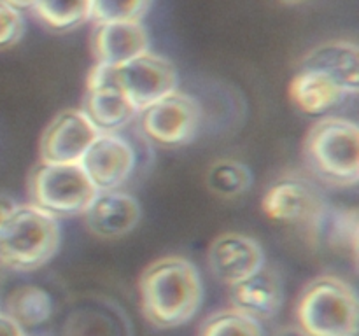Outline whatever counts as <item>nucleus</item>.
<instances>
[{
    "mask_svg": "<svg viewBox=\"0 0 359 336\" xmlns=\"http://www.w3.org/2000/svg\"><path fill=\"white\" fill-rule=\"evenodd\" d=\"M139 286L144 315L156 328L186 324L195 317L203 300L198 270L181 255H165L151 262Z\"/></svg>",
    "mask_w": 359,
    "mask_h": 336,
    "instance_id": "f257e3e1",
    "label": "nucleus"
},
{
    "mask_svg": "<svg viewBox=\"0 0 359 336\" xmlns=\"http://www.w3.org/2000/svg\"><path fill=\"white\" fill-rule=\"evenodd\" d=\"M62 230L56 217L34 203L18 205L0 226V268L30 272L51 261L60 248Z\"/></svg>",
    "mask_w": 359,
    "mask_h": 336,
    "instance_id": "f03ea898",
    "label": "nucleus"
},
{
    "mask_svg": "<svg viewBox=\"0 0 359 336\" xmlns=\"http://www.w3.org/2000/svg\"><path fill=\"white\" fill-rule=\"evenodd\" d=\"M356 290L339 276H319L305 287L298 303V324L311 336H349L358 332Z\"/></svg>",
    "mask_w": 359,
    "mask_h": 336,
    "instance_id": "7ed1b4c3",
    "label": "nucleus"
},
{
    "mask_svg": "<svg viewBox=\"0 0 359 336\" xmlns=\"http://www.w3.org/2000/svg\"><path fill=\"white\" fill-rule=\"evenodd\" d=\"M309 163L325 181L337 186L359 182V126L346 118L316 122L305 140Z\"/></svg>",
    "mask_w": 359,
    "mask_h": 336,
    "instance_id": "20e7f679",
    "label": "nucleus"
},
{
    "mask_svg": "<svg viewBox=\"0 0 359 336\" xmlns=\"http://www.w3.org/2000/svg\"><path fill=\"white\" fill-rule=\"evenodd\" d=\"M97 192L81 164L42 163L30 181L32 203L56 219L84 214Z\"/></svg>",
    "mask_w": 359,
    "mask_h": 336,
    "instance_id": "39448f33",
    "label": "nucleus"
},
{
    "mask_svg": "<svg viewBox=\"0 0 359 336\" xmlns=\"http://www.w3.org/2000/svg\"><path fill=\"white\" fill-rule=\"evenodd\" d=\"M114 83L137 112L177 91V72L167 58L147 51L132 62L114 66Z\"/></svg>",
    "mask_w": 359,
    "mask_h": 336,
    "instance_id": "423d86ee",
    "label": "nucleus"
},
{
    "mask_svg": "<svg viewBox=\"0 0 359 336\" xmlns=\"http://www.w3.org/2000/svg\"><path fill=\"white\" fill-rule=\"evenodd\" d=\"M139 114L144 135L167 147L188 144L196 135L200 125V107L196 100L179 91L161 98Z\"/></svg>",
    "mask_w": 359,
    "mask_h": 336,
    "instance_id": "0eeeda50",
    "label": "nucleus"
},
{
    "mask_svg": "<svg viewBox=\"0 0 359 336\" xmlns=\"http://www.w3.org/2000/svg\"><path fill=\"white\" fill-rule=\"evenodd\" d=\"M97 126L79 108L63 111L49 122L41 139V160L48 164H79L95 139Z\"/></svg>",
    "mask_w": 359,
    "mask_h": 336,
    "instance_id": "6e6552de",
    "label": "nucleus"
},
{
    "mask_svg": "<svg viewBox=\"0 0 359 336\" xmlns=\"http://www.w3.org/2000/svg\"><path fill=\"white\" fill-rule=\"evenodd\" d=\"M79 164L98 192L116 191L132 175L135 153L133 147L116 133H100Z\"/></svg>",
    "mask_w": 359,
    "mask_h": 336,
    "instance_id": "1a4fd4ad",
    "label": "nucleus"
},
{
    "mask_svg": "<svg viewBox=\"0 0 359 336\" xmlns=\"http://www.w3.org/2000/svg\"><path fill=\"white\" fill-rule=\"evenodd\" d=\"M209 266L219 282L233 287L265 268V254L255 238L228 231L210 244Z\"/></svg>",
    "mask_w": 359,
    "mask_h": 336,
    "instance_id": "9d476101",
    "label": "nucleus"
},
{
    "mask_svg": "<svg viewBox=\"0 0 359 336\" xmlns=\"http://www.w3.org/2000/svg\"><path fill=\"white\" fill-rule=\"evenodd\" d=\"M83 216L91 233L105 240H116L135 230L142 209L135 196L116 189L97 192Z\"/></svg>",
    "mask_w": 359,
    "mask_h": 336,
    "instance_id": "9b49d317",
    "label": "nucleus"
},
{
    "mask_svg": "<svg viewBox=\"0 0 359 336\" xmlns=\"http://www.w3.org/2000/svg\"><path fill=\"white\" fill-rule=\"evenodd\" d=\"M93 51L97 63L121 66L149 51V35L140 21L97 23Z\"/></svg>",
    "mask_w": 359,
    "mask_h": 336,
    "instance_id": "f8f14e48",
    "label": "nucleus"
},
{
    "mask_svg": "<svg viewBox=\"0 0 359 336\" xmlns=\"http://www.w3.org/2000/svg\"><path fill=\"white\" fill-rule=\"evenodd\" d=\"M231 308L262 324L276 317L283 304V284L276 273L262 268L251 279L231 287Z\"/></svg>",
    "mask_w": 359,
    "mask_h": 336,
    "instance_id": "ddd939ff",
    "label": "nucleus"
},
{
    "mask_svg": "<svg viewBox=\"0 0 359 336\" xmlns=\"http://www.w3.org/2000/svg\"><path fill=\"white\" fill-rule=\"evenodd\" d=\"M302 66L319 70L332 77L347 97L359 91V49L354 42H325L305 56Z\"/></svg>",
    "mask_w": 359,
    "mask_h": 336,
    "instance_id": "4468645a",
    "label": "nucleus"
},
{
    "mask_svg": "<svg viewBox=\"0 0 359 336\" xmlns=\"http://www.w3.org/2000/svg\"><path fill=\"white\" fill-rule=\"evenodd\" d=\"M290 97L300 111L307 114H323L337 107L347 94L326 74L302 66L290 83Z\"/></svg>",
    "mask_w": 359,
    "mask_h": 336,
    "instance_id": "2eb2a0df",
    "label": "nucleus"
},
{
    "mask_svg": "<svg viewBox=\"0 0 359 336\" xmlns=\"http://www.w3.org/2000/svg\"><path fill=\"white\" fill-rule=\"evenodd\" d=\"M263 212L273 220L291 223L316 214L318 203L312 189L300 181H279L263 196Z\"/></svg>",
    "mask_w": 359,
    "mask_h": 336,
    "instance_id": "dca6fc26",
    "label": "nucleus"
},
{
    "mask_svg": "<svg viewBox=\"0 0 359 336\" xmlns=\"http://www.w3.org/2000/svg\"><path fill=\"white\" fill-rule=\"evenodd\" d=\"M83 112L100 133H114L139 114L116 84L88 91Z\"/></svg>",
    "mask_w": 359,
    "mask_h": 336,
    "instance_id": "f3484780",
    "label": "nucleus"
},
{
    "mask_svg": "<svg viewBox=\"0 0 359 336\" xmlns=\"http://www.w3.org/2000/svg\"><path fill=\"white\" fill-rule=\"evenodd\" d=\"M7 315L21 328H35L53 315V300L41 287H21L7 300Z\"/></svg>",
    "mask_w": 359,
    "mask_h": 336,
    "instance_id": "a211bd4d",
    "label": "nucleus"
},
{
    "mask_svg": "<svg viewBox=\"0 0 359 336\" xmlns=\"http://www.w3.org/2000/svg\"><path fill=\"white\" fill-rule=\"evenodd\" d=\"M207 188L219 198H237L251 188V170L237 160H219L207 172Z\"/></svg>",
    "mask_w": 359,
    "mask_h": 336,
    "instance_id": "6ab92c4d",
    "label": "nucleus"
},
{
    "mask_svg": "<svg viewBox=\"0 0 359 336\" xmlns=\"http://www.w3.org/2000/svg\"><path fill=\"white\" fill-rule=\"evenodd\" d=\"M32 9L56 30H72L91 20V0H35Z\"/></svg>",
    "mask_w": 359,
    "mask_h": 336,
    "instance_id": "aec40b11",
    "label": "nucleus"
},
{
    "mask_svg": "<svg viewBox=\"0 0 359 336\" xmlns=\"http://www.w3.org/2000/svg\"><path fill=\"white\" fill-rule=\"evenodd\" d=\"M200 336H263L259 322L235 308H226L210 315L200 329Z\"/></svg>",
    "mask_w": 359,
    "mask_h": 336,
    "instance_id": "412c9836",
    "label": "nucleus"
},
{
    "mask_svg": "<svg viewBox=\"0 0 359 336\" xmlns=\"http://www.w3.org/2000/svg\"><path fill=\"white\" fill-rule=\"evenodd\" d=\"M151 0H91V20L97 23L140 21Z\"/></svg>",
    "mask_w": 359,
    "mask_h": 336,
    "instance_id": "4be33fe9",
    "label": "nucleus"
},
{
    "mask_svg": "<svg viewBox=\"0 0 359 336\" xmlns=\"http://www.w3.org/2000/svg\"><path fill=\"white\" fill-rule=\"evenodd\" d=\"M25 21L21 10L7 6L0 0V49L11 48L23 35Z\"/></svg>",
    "mask_w": 359,
    "mask_h": 336,
    "instance_id": "5701e85b",
    "label": "nucleus"
},
{
    "mask_svg": "<svg viewBox=\"0 0 359 336\" xmlns=\"http://www.w3.org/2000/svg\"><path fill=\"white\" fill-rule=\"evenodd\" d=\"M0 336H25V329L7 314H0Z\"/></svg>",
    "mask_w": 359,
    "mask_h": 336,
    "instance_id": "b1692460",
    "label": "nucleus"
},
{
    "mask_svg": "<svg viewBox=\"0 0 359 336\" xmlns=\"http://www.w3.org/2000/svg\"><path fill=\"white\" fill-rule=\"evenodd\" d=\"M18 206V203L14 200H11L9 196L0 195V226L9 219L11 214L14 212V209Z\"/></svg>",
    "mask_w": 359,
    "mask_h": 336,
    "instance_id": "393cba45",
    "label": "nucleus"
},
{
    "mask_svg": "<svg viewBox=\"0 0 359 336\" xmlns=\"http://www.w3.org/2000/svg\"><path fill=\"white\" fill-rule=\"evenodd\" d=\"M2 2H6L7 6L14 7V9L21 10V9H32L35 0H2Z\"/></svg>",
    "mask_w": 359,
    "mask_h": 336,
    "instance_id": "a878e982",
    "label": "nucleus"
},
{
    "mask_svg": "<svg viewBox=\"0 0 359 336\" xmlns=\"http://www.w3.org/2000/svg\"><path fill=\"white\" fill-rule=\"evenodd\" d=\"M273 336H311L304 331L302 328H284L280 331L273 332Z\"/></svg>",
    "mask_w": 359,
    "mask_h": 336,
    "instance_id": "bb28decb",
    "label": "nucleus"
},
{
    "mask_svg": "<svg viewBox=\"0 0 359 336\" xmlns=\"http://www.w3.org/2000/svg\"><path fill=\"white\" fill-rule=\"evenodd\" d=\"M277 2H280V4H300V2H304V0H277Z\"/></svg>",
    "mask_w": 359,
    "mask_h": 336,
    "instance_id": "cd10ccee",
    "label": "nucleus"
},
{
    "mask_svg": "<svg viewBox=\"0 0 359 336\" xmlns=\"http://www.w3.org/2000/svg\"><path fill=\"white\" fill-rule=\"evenodd\" d=\"M349 336H358V332H353V335H349Z\"/></svg>",
    "mask_w": 359,
    "mask_h": 336,
    "instance_id": "c85d7f7f",
    "label": "nucleus"
}]
</instances>
